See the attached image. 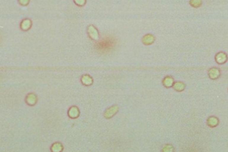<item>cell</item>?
Returning a JSON list of instances; mask_svg holds the SVG:
<instances>
[{"mask_svg": "<svg viewBox=\"0 0 228 152\" xmlns=\"http://www.w3.org/2000/svg\"><path fill=\"white\" fill-rule=\"evenodd\" d=\"M32 25V21L30 19H24L20 23V27L23 31L30 30Z\"/></svg>", "mask_w": 228, "mask_h": 152, "instance_id": "7", "label": "cell"}, {"mask_svg": "<svg viewBox=\"0 0 228 152\" xmlns=\"http://www.w3.org/2000/svg\"><path fill=\"white\" fill-rule=\"evenodd\" d=\"M163 85L166 88H171L174 84V80L170 76H167L163 79L162 81Z\"/></svg>", "mask_w": 228, "mask_h": 152, "instance_id": "11", "label": "cell"}, {"mask_svg": "<svg viewBox=\"0 0 228 152\" xmlns=\"http://www.w3.org/2000/svg\"><path fill=\"white\" fill-rule=\"evenodd\" d=\"M25 102L30 106H34L38 102V97L33 93H30L25 98Z\"/></svg>", "mask_w": 228, "mask_h": 152, "instance_id": "6", "label": "cell"}, {"mask_svg": "<svg viewBox=\"0 0 228 152\" xmlns=\"http://www.w3.org/2000/svg\"><path fill=\"white\" fill-rule=\"evenodd\" d=\"M18 1H19V4L21 5H22V6H26L30 3V0H18Z\"/></svg>", "mask_w": 228, "mask_h": 152, "instance_id": "18", "label": "cell"}, {"mask_svg": "<svg viewBox=\"0 0 228 152\" xmlns=\"http://www.w3.org/2000/svg\"><path fill=\"white\" fill-rule=\"evenodd\" d=\"M155 41V37L151 33H148L142 37V43L145 45H152Z\"/></svg>", "mask_w": 228, "mask_h": 152, "instance_id": "4", "label": "cell"}, {"mask_svg": "<svg viewBox=\"0 0 228 152\" xmlns=\"http://www.w3.org/2000/svg\"><path fill=\"white\" fill-rule=\"evenodd\" d=\"M81 82L84 86H91V85L93 84V82H94V80H93V78L91 76L89 75V74H84V75L81 76Z\"/></svg>", "mask_w": 228, "mask_h": 152, "instance_id": "8", "label": "cell"}, {"mask_svg": "<svg viewBox=\"0 0 228 152\" xmlns=\"http://www.w3.org/2000/svg\"><path fill=\"white\" fill-rule=\"evenodd\" d=\"M216 61L217 63L219 64H224L225 62H226L227 60V55L225 54V53L223 52H220L216 55Z\"/></svg>", "mask_w": 228, "mask_h": 152, "instance_id": "9", "label": "cell"}, {"mask_svg": "<svg viewBox=\"0 0 228 152\" xmlns=\"http://www.w3.org/2000/svg\"><path fill=\"white\" fill-rule=\"evenodd\" d=\"M173 146L170 144H167L163 146L162 149V152H174Z\"/></svg>", "mask_w": 228, "mask_h": 152, "instance_id": "16", "label": "cell"}, {"mask_svg": "<svg viewBox=\"0 0 228 152\" xmlns=\"http://www.w3.org/2000/svg\"><path fill=\"white\" fill-rule=\"evenodd\" d=\"M208 124L209 126H216L217 124H218V120L216 117H210L208 120Z\"/></svg>", "mask_w": 228, "mask_h": 152, "instance_id": "14", "label": "cell"}, {"mask_svg": "<svg viewBox=\"0 0 228 152\" xmlns=\"http://www.w3.org/2000/svg\"><path fill=\"white\" fill-rule=\"evenodd\" d=\"M209 78L211 79H217L220 75V71L217 68H211L208 71Z\"/></svg>", "mask_w": 228, "mask_h": 152, "instance_id": "10", "label": "cell"}, {"mask_svg": "<svg viewBox=\"0 0 228 152\" xmlns=\"http://www.w3.org/2000/svg\"><path fill=\"white\" fill-rule=\"evenodd\" d=\"M87 34L89 37V38L94 40V41H98L100 39L99 33L97 29L94 25H90L87 27Z\"/></svg>", "mask_w": 228, "mask_h": 152, "instance_id": "2", "label": "cell"}, {"mask_svg": "<svg viewBox=\"0 0 228 152\" xmlns=\"http://www.w3.org/2000/svg\"><path fill=\"white\" fill-rule=\"evenodd\" d=\"M63 146L60 142L54 143V144L52 146L51 150L52 152H62L63 150Z\"/></svg>", "mask_w": 228, "mask_h": 152, "instance_id": "13", "label": "cell"}, {"mask_svg": "<svg viewBox=\"0 0 228 152\" xmlns=\"http://www.w3.org/2000/svg\"><path fill=\"white\" fill-rule=\"evenodd\" d=\"M118 110L119 106L118 105H113L107 108V110L105 111L104 114H103V116H104L106 119H110L118 113Z\"/></svg>", "mask_w": 228, "mask_h": 152, "instance_id": "3", "label": "cell"}, {"mask_svg": "<svg viewBox=\"0 0 228 152\" xmlns=\"http://www.w3.org/2000/svg\"><path fill=\"white\" fill-rule=\"evenodd\" d=\"M190 4L192 7L197 8L200 7L201 4H202V0H190Z\"/></svg>", "mask_w": 228, "mask_h": 152, "instance_id": "15", "label": "cell"}, {"mask_svg": "<svg viewBox=\"0 0 228 152\" xmlns=\"http://www.w3.org/2000/svg\"><path fill=\"white\" fill-rule=\"evenodd\" d=\"M117 39L115 37L104 36L99 39L94 44V49L99 54L105 55L113 51L117 46Z\"/></svg>", "mask_w": 228, "mask_h": 152, "instance_id": "1", "label": "cell"}, {"mask_svg": "<svg viewBox=\"0 0 228 152\" xmlns=\"http://www.w3.org/2000/svg\"><path fill=\"white\" fill-rule=\"evenodd\" d=\"M173 88L174 90H176L177 92H182L185 89V85L184 82H174Z\"/></svg>", "mask_w": 228, "mask_h": 152, "instance_id": "12", "label": "cell"}, {"mask_svg": "<svg viewBox=\"0 0 228 152\" xmlns=\"http://www.w3.org/2000/svg\"><path fill=\"white\" fill-rule=\"evenodd\" d=\"M74 4L78 5L79 7L84 6L86 4V0H73Z\"/></svg>", "mask_w": 228, "mask_h": 152, "instance_id": "17", "label": "cell"}, {"mask_svg": "<svg viewBox=\"0 0 228 152\" xmlns=\"http://www.w3.org/2000/svg\"><path fill=\"white\" fill-rule=\"evenodd\" d=\"M68 114V116L70 117V118L76 119L79 117V114H80V112H79V108L77 107V106H71V107L69 109Z\"/></svg>", "mask_w": 228, "mask_h": 152, "instance_id": "5", "label": "cell"}]
</instances>
